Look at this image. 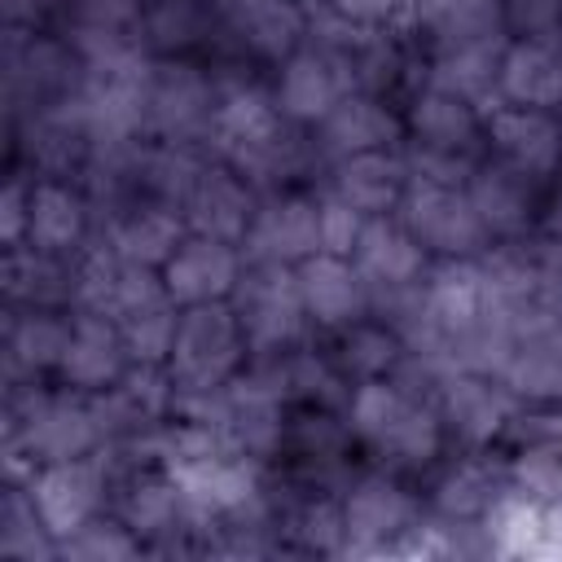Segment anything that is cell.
<instances>
[{
    "instance_id": "cell-1",
    "label": "cell",
    "mask_w": 562,
    "mask_h": 562,
    "mask_svg": "<svg viewBox=\"0 0 562 562\" xmlns=\"http://www.w3.org/2000/svg\"><path fill=\"white\" fill-rule=\"evenodd\" d=\"M4 439H9V465H26V474L35 465L48 461H70V457H88L105 443L97 404L88 391H75L61 382V391L48 386H13L9 395V417H4Z\"/></svg>"
},
{
    "instance_id": "cell-2",
    "label": "cell",
    "mask_w": 562,
    "mask_h": 562,
    "mask_svg": "<svg viewBox=\"0 0 562 562\" xmlns=\"http://www.w3.org/2000/svg\"><path fill=\"white\" fill-rule=\"evenodd\" d=\"M285 123L290 119L281 114L277 92H263L255 83H233L215 97L206 140L250 184H272L277 176L290 171L294 158V140Z\"/></svg>"
},
{
    "instance_id": "cell-3",
    "label": "cell",
    "mask_w": 562,
    "mask_h": 562,
    "mask_svg": "<svg viewBox=\"0 0 562 562\" xmlns=\"http://www.w3.org/2000/svg\"><path fill=\"white\" fill-rule=\"evenodd\" d=\"M347 430L391 465H426L443 448L439 408L386 378H364L347 395Z\"/></svg>"
},
{
    "instance_id": "cell-4",
    "label": "cell",
    "mask_w": 562,
    "mask_h": 562,
    "mask_svg": "<svg viewBox=\"0 0 562 562\" xmlns=\"http://www.w3.org/2000/svg\"><path fill=\"white\" fill-rule=\"evenodd\" d=\"M246 329L228 299L180 307L176 342L167 356V373L176 382V400H198L224 391L246 369Z\"/></svg>"
},
{
    "instance_id": "cell-5",
    "label": "cell",
    "mask_w": 562,
    "mask_h": 562,
    "mask_svg": "<svg viewBox=\"0 0 562 562\" xmlns=\"http://www.w3.org/2000/svg\"><path fill=\"white\" fill-rule=\"evenodd\" d=\"M228 303H233V312L246 329L250 351H259V356L294 347L303 338V329L312 325L307 307H303V294H299V277H294L290 263H250V268H241V281L228 294Z\"/></svg>"
},
{
    "instance_id": "cell-6",
    "label": "cell",
    "mask_w": 562,
    "mask_h": 562,
    "mask_svg": "<svg viewBox=\"0 0 562 562\" xmlns=\"http://www.w3.org/2000/svg\"><path fill=\"white\" fill-rule=\"evenodd\" d=\"M395 220L439 259H474L492 241L465 184H430L408 176Z\"/></svg>"
},
{
    "instance_id": "cell-7",
    "label": "cell",
    "mask_w": 562,
    "mask_h": 562,
    "mask_svg": "<svg viewBox=\"0 0 562 562\" xmlns=\"http://www.w3.org/2000/svg\"><path fill=\"white\" fill-rule=\"evenodd\" d=\"M105 483H110V474L92 452L70 457V461H48V465H35L26 474V492L35 501V514L44 518L53 540H66L70 531H79L83 522H92L101 514Z\"/></svg>"
},
{
    "instance_id": "cell-8",
    "label": "cell",
    "mask_w": 562,
    "mask_h": 562,
    "mask_svg": "<svg viewBox=\"0 0 562 562\" xmlns=\"http://www.w3.org/2000/svg\"><path fill=\"white\" fill-rule=\"evenodd\" d=\"M351 92H360V79L351 57L338 48L303 44L294 57L281 61L277 105L290 123H325V114Z\"/></svg>"
},
{
    "instance_id": "cell-9",
    "label": "cell",
    "mask_w": 562,
    "mask_h": 562,
    "mask_svg": "<svg viewBox=\"0 0 562 562\" xmlns=\"http://www.w3.org/2000/svg\"><path fill=\"white\" fill-rule=\"evenodd\" d=\"M215 88L211 79L189 61H154L149 79V105H145V132H154L167 145H184L211 132L215 114Z\"/></svg>"
},
{
    "instance_id": "cell-10",
    "label": "cell",
    "mask_w": 562,
    "mask_h": 562,
    "mask_svg": "<svg viewBox=\"0 0 562 562\" xmlns=\"http://www.w3.org/2000/svg\"><path fill=\"white\" fill-rule=\"evenodd\" d=\"M483 136L496 162L549 180L562 167V123L553 110H531V105H492L483 114Z\"/></svg>"
},
{
    "instance_id": "cell-11",
    "label": "cell",
    "mask_w": 562,
    "mask_h": 562,
    "mask_svg": "<svg viewBox=\"0 0 562 562\" xmlns=\"http://www.w3.org/2000/svg\"><path fill=\"white\" fill-rule=\"evenodd\" d=\"M321 250V202L307 193H272L255 206V220L241 237L250 263H303Z\"/></svg>"
},
{
    "instance_id": "cell-12",
    "label": "cell",
    "mask_w": 562,
    "mask_h": 562,
    "mask_svg": "<svg viewBox=\"0 0 562 562\" xmlns=\"http://www.w3.org/2000/svg\"><path fill=\"white\" fill-rule=\"evenodd\" d=\"M167 294L180 303V307H193V303H220L237 290L241 281V250L237 241H220V237H202V233H189L176 255L158 268Z\"/></svg>"
},
{
    "instance_id": "cell-13",
    "label": "cell",
    "mask_w": 562,
    "mask_h": 562,
    "mask_svg": "<svg viewBox=\"0 0 562 562\" xmlns=\"http://www.w3.org/2000/svg\"><path fill=\"white\" fill-rule=\"evenodd\" d=\"M255 184L233 171L228 162L224 167H198L193 184L184 189V224L189 233H202V237H220V241H237L246 237L250 220H255Z\"/></svg>"
},
{
    "instance_id": "cell-14",
    "label": "cell",
    "mask_w": 562,
    "mask_h": 562,
    "mask_svg": "<svg viewBox=\"0 0 562 562\" xmlns=\"http://www.w3.org/2000/svg\"><path fill=\"white\" fill-rule=\"evenodd\" d=\"M132 364L136 360H132L114 316H101V312L70 316V338H66V351H61V364H57V378L66 386L97 395V391L114 386Z\"/></svg>"
},
{
    "instance_id": "cell-15",
    "label": "cell",
    "mask_w": 562,
    "mask_h": 562,
    "mask_svg": "<svg viewBox=\"0 0 562 562\" xmlns=\"http://www.w3.org/2000/svg\"><path fill=\"white\" fill-rule=\"evenodd\" d=\"M426 259H430V250L395 215H369L360 228V241L351 250V263L364 277V285L386 290V294L417 290L426 277Z\"/></svg>"
},
{
    "instance_id": "cell-16",
    "label": "cell",
    "mask_w": 562,
    "mask_h": 562,
    "mask_svg": "<svg viewBox=\"0 0 562 562\" xmlns=\"http://www.w3.org/2000/svg\"><path fill=\"white\" fill-rule=\"evenodd\" d=\"M294 277H299V294H303V307H307L312 325L347 329V325L364 321V307H369L373 290L364 285V277L356 272V263L347 255L316 250L303 263H294Z\"/></svg>"
},
{
    "instance_id": "cell-17",
    "label": "cell",
    "mask_w": 562,
    "mask_h": 562,
    "mask_svg": "<svg viewBox=\"0 0 562 562\" xmlns=\"http://www.w3.org/2000/svg\"><path fill=\"white\" fill-rule=\"evenodd\" d=\"M215 13L233 44L263 61H285L307 40V13L294 0H220Z\"/></svg>"
},
{
    "instance_id": "cell-18",
    "label": "cell",
    "mask_w": 562,
    "mask_h": 562,
    "mask_svg": "<svg viewBox=\"0 0 562 562\" xmlns=\"http://www.w3.org/2000/svg\"><path fill=\"white\" fill-rule=\"evenodd\" d=\"M342 540L351 549H382L413 522V496L391 474H364L347 487L342 505Z\"/></svg>"
},
{
    "instance_id": "cell-19",
    "label": "cell",
    "mask_w": 562,
    "mask_h": 562,
    "mask_svg": "<svg viewBox=\"0 0 562 562\" xmlns=\"http://www.w3.org/2000/svg\"><path fill=\"white\" fill-rule=\"evenodd\" d=\"M536 184L531 176L505 167V162H479L474 176H470V202L487 228V237H522L531 224H536V211H540V198H536Z\"/></svg>"
},
{
    "instance_id": "cell-20",
    "label": "cell",
    "mask_w": 562,
    "mask_h": 562,
    "mask_svg": "<svg viewBox=\"0 0 562 562\" xmlns=\"http://www.w3.org/2000/svg\"><path fill=\"white\" fill-rule=\"evenodd\" d=\"M509 386L496 373H474L461 369L443 382V400H439V417L443 430H452L465 443H487L505 430L509 422Z\"/></svg>"
},
{
    "instance_id": "cell-21",
    "label": "cell",
    "mask_w": 562,
    "mask_h": 562,
    "mask_svg": "<svg viewBox=\"0 0 562 562\" xmlns=\"http://www.w3.org/2000/svg\"><path fill=\"white\" fill-rule=\"evenodd\" d=\"M496 97L505 105L562 110V40H505Z\"/></svg>"
},
{
    "instance_id": "cell-22",
    "label": "cell",
    "mask_w": 562,
    "mask_h": 562,
    "mask_svg": "<svg viewBox=\"0 0 562 562\" xmlns=\"http://www.w3.org/2000/svg\"><path fill=\"white\" fill-rule=\"evenodd\" d=\"M321 127V149L334 158L351 154H373V149H395L404 136V119L378 97V92H351L342 97Z\"/></svg>"
},
{
    "instance_id": "cell-23",
    "label": "cell",
    "mask_w": 562,
    "mask_h": 562,
    "mask_svg": "<svg viewBox=\"0 0 562 562\" xmlns=\"http://www.w3.org/2000/svg\"><path fill=\"white\" fill-rule=\"evenodd\" d=\"M404 132L413 136L408 145H422V149H443V154H470L474 140L483 136V114L474 101L465 97H452L443 88H422L413 101H408V114H404Z\"/></svg>"
},
{
    "instance_id": "cell-24",
    "label": "cell",
    "mask_w": 562,
    "mask_h": 562,
    "mask_svg": "<svg viewBox=\"0 0 562 562\" xmlns=\"http://www.w3.org/2000/svg\"><path fill=\"white\" fill-rule=\"evenodd\" d=\"M408 189V162L395 149H373V154H351L334 162L329 193L351 202L360 215H391Z\"/></svg>"
},
{
    "instance_id": "cell-25",
    "label": "cell",
    "mask_w": 562,
    "mask_h": 562,
    "mask_svg": "<svg viewBox=\"0 0 562 562\" xmlns=\"http://www.w3.org/2000/svg\"><path fill=\"white\" fill-rule=\"evenodd\" d=\"M88 233V202L75 184L44 176L31 180V220H26V246L44 255H75Z\"/></svg>"
},
{
    "instance_id": "cell-26",
    "label": "cell",
    "mask_w": 562,
    "mask_h": 562,
    "mask_svg": "<svg viewBox=\"0 0 562 562\" xmlns=\"http://www.w3.org/2000/svg\"><path fill=\"white\" fill-rule=\"evenodd\" d=\"M189 237V224H184V211L176 202H145V206H132L123 211L114 224H110V246L136 263V268H162L176 246Z\"/></svg>"
},
{
    "instance_id": "cell-27",
    "label": "cell",
    "mask_w": 562,
    "mask_h": 562,
    "mask_svg": "<svg viewBox=\"0 0 562 562\" xmlns=\"http://www.w3.org/2000/svg\"><path fill=\"white\" fill-rule=\"evenodd\" d=\"M501 53H505V40H501V35L439 44L435 57H430V66H426V83H430V88H443V92H452V97H465V101H474V105H483V101L496 92Z\"/></svg>"
},
{
    "instance_id": "cell-28",
    "label": "cell",
    "mask_w": 562,
    "mask_h": 562,
    "mask_svg": "<svg viewBox=\"0 0 562 562\" xmlns=\"http://www.w3.org/2000/svg\"><path fill=\"white\" fill-rule=\"evenodd\" d=\"M66 338H70V316H61L57 307H18L4 338L9 373H26V378L57 373Z\"/></svg>"
},
{
    "instance_id": "cell-29",
    "label": "cell",
    "mask_w": 562,
    "mask_h": 562,
    "mask_svg": "<svg viewBox=\"0 0 562 562\" xmlns=\"http://www.w3.org/2000/svg\"><path fill=\"white\" fill-rule=\"evenodd\" d=\"M189 509L180 483L171 479V470H136L123 487V501H119V518L140 536V544L149 536H162V531H176L180 514Z\"/></svg>"
},
{
    "instance_id": "cell-30",
    "label": "cell",
    "mask_w": 562,
    "mask_h": 562,
    "mask_svg": "<svg viewBox=\"0 0 562 562\" xmlns=\"http://www.w3.org/2000/svg\"><path fill=\"white\" fill-rule=\"evenodd\" d=\"M413 22L435 35V44L501 35V0H413Z\"/></svg>"
},
{
    "instance_id": "cell-31",
    "label": "cell",
    "mask_w": 562,
    "mask_h": 562,
    "mask_svg": "<svg viewBox=\"0 0 562 562\" xmlns=\"http://www.w3.org/2000/svg\"><path fill=\"white\" fill-rule=\"evenodd\" d=\"M176 325H180V303L171 294H158V299L132 307L127 316H119L123 342H127L136 364H167L171 342H176Z\"/></svg>"
},
{
    "instance_id": "cell-32",
    "label": "cell",
    "mask_w": 562,
    "mask_h": 562,
    "mask_svg": "<svg viewBox=\"0 0 562 562\" xmlns=\"http://www.w3.org/2000/svg\"><path fill=\"white\" fill-rule=\"evenodd\" d=\"M496 487H501V474L487 461H461L439 479L435 505L448 518H474L496 501Z\"/></svg>"
},
{
    "instance_id": "cell-33",
    "label": "cell",
    "mask_w": 562,
    "mask_h": 562,
    "mask_svg": "<svg viewBox=\"0 0 562 562\" xmlns=\"http://www.w3.org/2000/svg\"><path fill=\"white\" fill-rule=\"evenodd\" d=\"M509 474L522 487V496L562 501V430L531 435L527 448L514 457V470Z\"/></svg>"
},
{
    "instance_id": "cell-34",
    "label": "cell",
    "mask_w": 562,
    "mask_h": 562,
    "mask_svg": "<svg viewBox=\"0 0 562 562\" xmlns=\"http://www.w3.org/2000/svg\"><path fill=\"white\" fill-rule=\"evenodd\" d=\"M400 360V338L382 325H369V321H356L342 329V369L356 373L360 382L364 378H386V369Z\"/></svg>"
},
{
    "instance_id": "cell-35",
    "label": "cell",
    "mask_w": 562,
    "mask_h": 562,
    "mask_svg": "<svg viewBox=\"0 0 562 562\" xmlns=\"http://www.w3.org/2000/svg\"><path fill=\"white\" fill-rule=\"evenodd\" d=\"M132 553H140V536L123 518L105 522L101 514L79 531H70L66 540H57V558H79V562H105V558H132Z\"/></svg>"
},
{
    "instance_id": "cell-36",
    "label": "cell",
    "mask_w": 562,
    "mask_h": 562,
    "mask_svg": "<svg viewBox=\"0 0 562 562\" xmlns=\"http://www.w3.org/2000/svg\"><path fill=\"white\" fill-rule=\"evenodd\" d=\"M75 35H136L145 26L140 0H66Z\"/></svg>"
},
{
    "instance_id": "cell-37",
    "label": "cell",
    "mask_w": 562,
    "mask_h": 562,
    "mask_svg": "<svg viewBox=\"0 0 562 562\" xmlns=\"http://www.w3.org/2000/svg\"><path fill=\"white\" fill-rule=\"evenodd\" d=\"M501 18L514 40H562V0H501Z\"/></svg>"
},
{
    "instance_id": "cell-38",
    "label": "cell",
    "mask_w": 562,
    "mask_h": 562,
    "mask_svg": "<svg viewBox=\"0 0 562 562\" xmlns=\"http://www.w3.org/2000/svg\"><path fill=\"white\" fill-rule=\"evenodd\" d=\"M198 31H202V13H198L193 0H167L140 26V35H149L158 48H184V44L198 40Z\"/></svg>"
},
{
    "instance_id": "cell-39",
    "label": "cell",
    "mask_w": 562,
    "mask_h": 562,
    "mask_svg": "<svg viewBox=\"0 0 562 562\" xmlns=\"http://www.w3.org/2000/svg\"><path fill=\"white\" fill-rule=\"evenodd\" d=\"M364 220H369V215H360L351 202H342L338 193H325V198H321V250L351 259Z\"/></svg>"
},
{
    "instance_id": "cell-40",
    "label": "cell",
    "mask_w": 562,
    "mask_h": 562,
    "mask_svg": "<svg viewBox=\"0 0 562 562\" xmlns=\"http://www.w3.org/2000/svg\"><path fill=\"white\" fill-rule=\"evenodd\" d=\"M325 4L364 31H382L400 18H413V0H325Z\"/></svg>"
},
{
    "instance_id": "cell-41",
    "label": "cell",
    "mask_w": 562,
    "mask_h": 562,
    "mask_svg": "<svg viewBox=\"0 0 562 562\" xmlns=\"http://www.w3.org/2000/svg\"><path fill=\"white\" fill-rule=\"evenodd\" d=\"M26 220H31V180L13 176L4 184V198H0V241H4V250L26 241Z\"/></svg>"
},
{
    "instance_id": "cell-42",
    "label": "cell",
    "mask_w": 562,
    "mask_h": 562,
    "mask_svg": "<svg viewBox=\"0 0 562 562\" xmlns=\"http://www.w3.org/2000/svg\"><path fill=\"white\" fill-rule=\"evenodd\" d=\"M57 0H4V22L9 26H35Z\"/></svg>"
}]
</instances>
